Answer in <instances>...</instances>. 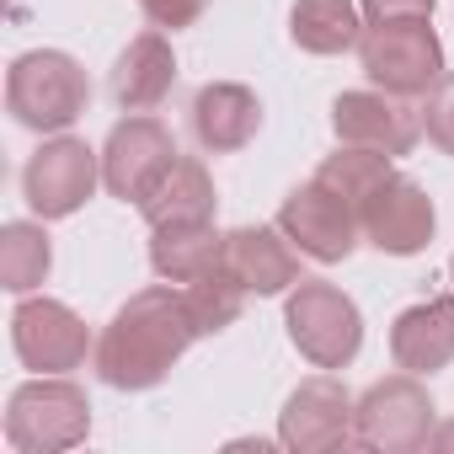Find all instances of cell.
I'll list each match as a JSON object with an SVG mask.
<instances>
[{"label": "cell", "mask_w": 454, "mask_h": 454, "mask_svg": "<svg viewBox=\"0 0 454 454\" xmlns=\"http://www.w3.org/2000/svg\"><path fill=\"white\" fill-rule=\"evenodd\" d=\"M364 33H369V22H364V6H353V0H294V12H289L294 49L321 54V59L358 49Z\"/></svg>", "instance_id": "19"}, {"label": "cell", "mask_w": 454, "mask_h": 454, "mask_svg": "<svg viewBox=\"0 0 454 454\" xmlns=\"http://www.w3.org/2000/svg\"><path fill=\"white\" fill-rule=\"evenodd\" d=\"M176 160H182V150H176L171 129L150 113H129L123 123H113V134L102 145V187L139 208L166 182V171Z\"/></svg>", "instance_id": "8"}, {"label": "cell", "mask_w": 454, "mask_h": 454, "mask_svg": "<svg viewBox=\"0 0 454 454\" xmlns=\"http://www.w3.org/2000/svg\"><path fill=\"white\" fill-rule=\"evenodd\" d=\"M12 348L22 369L33 374H70L86 364V353H97L86 321L65 300H49V294H27L12 310Z\"/></svg>", "instance_id": "10"}, {"label": "cell", "mask_w": 454, "mask_h": 454, "mask_svg": "<svg viewBox=\"0 0 454 454\" xmlns=\"http://www.w3.org/2000/svg\"><path fill=\"white\" fill-rule=\"evenodd\" d=\"M150 268L166 284H198L214 268H224V236L214 231V219L155 224L150 231Z\"/></svg>", "instance_id": "18"}, {"label": "cell", "mask_w": 454, "mask_h": 454, "mask_svg": "<svg viewBox=\"0 0 454 454\" xmlns=\"http://www.w3.org/2000/svg\"><path fill=\"white\" fill-rule=\"evenodd\" d=\"M176 86V54L166 33H139L113 65V102L123 113H150Z\"/></svg>", "instance_id": "17"}, {"label": "cell", "mask_w": 454, "mask_h": 454, "mask_svg": "<svg viewBox=\"0 0 454 454\" xmlns=\"http://www.w3.org/2000/svg\"><path fill=\"white\" fill-rule=\"evenodd\" d=\"M262 129V102L241 81H208L192 97V139L208 155H236L257 139Z\"/></svg>", "instance_id": "15"}, {"label": "cell", "mask_w": 454, "mask_h": 454, "mask_svg": "<svg viewBox=\"0 0 454 454\" xmlns=\"http://www.w3.org/2000/svg\"><path fill=\"white\" fill-rule=\"evenodd\" d=\"M198 337L203 332L192 321L187 289L155 284V289L129 294L113 310V321L97 337L91 364H97V380L113 390H155Z\"/></svg>", "instance_id": "1"}, {"label": "cell", "mask_w": 454, "mask_h": 454, "mask_svg": "<svg viewBox=\"0 0 454 454\" xmlns=\"http://www.w3.org/2000/svg\"><path fill=\"white\" fill-rule=\"evenodd\" d=\"M182 289H187V305H192V321H198L203 337H214V332H224V326H236V321H241L247 289H241L231 273H224V268H214L208 278L182 284Z\"/></svg>", "instance_id": "23"}, {"label": "cell", "mask_w": 454, "mask_h": 454, "mask_svg": "<svg viewBox=\"0 0 454 454\" xmlns=\"http://www.w3.org/2000/svg\"><path fill=\"white\" fill-rule=\"evenodd\" d=\"M278 231L294 241L300 257L332 268V262H348V257H353V247H358V236H364V219H358V208H353L348 198H337L332 187H321V182L310 176L305 187H294V192L284 198Z\"/></svg>", "instance_id": "9"}, {"label": "cell", "mask_w": 454, "mask_h": 454, "mask_svg": "<svg viewBox=\"0 0 454 454\" xmlns=\"http://www.w3.org/2000/svg\"><path fill=\"white\" fill-rule=\"evenodd\" d=\"M86 102L91 81L65 49H33L6 70V113L33 134H70L86 118Z\"/></svg>", "instance_id": "2"}, {"label": "cell", "mask_w": 454, "mask_h": 454, "mask_svg": "<svg viewBox=\"0 0 454 454\" xmlns=\"http://www.w3.org/2000/svg\"><path fill=\"white\" fill-rule=\"evenodd\" d=\"M353 395L337 374H310L289 390L278 411V443L294 454H326L353 443Z\"/></svg>", "instance_id": "11"}, {"label": "cell", "mask_w": 454, "mask_h": 454, "mask_svg": "<svg viewBox=\"0 0 454 454\" xmlns=\"http://www.w3.org/2000/svg\"><path fill=\"white\" fill-rule=\"evenodd\" d=\"M54 268V247L43 236V224L33 219H12L6 231H0V289L12 294H33Z\"/></svg>", "instance_id": "21"}, {"label": "cell", "mask_w": 454, "mask_h": 454, "mask_svg": "<svg viewBox=\"0 0 454 454\" xmlns=\"http://www.w3.org/2000/svg\"><path fill=\"white\" fill-rule=\"evenodd\" d=\"M433 231H438V208H433L427 187L411 182V176H401V171L364 208V241L374 252H385V257H417V252H427Z\"/></svg>", "instance_id": "13"}, {"label": "cell", "mask_w": 454, "mask_h": 454, "mask_svg": "<svg viewBox=\"0 0 454 454\" xmlns=\"http://www.w3.org/2000/svg\"><path fill=\"white\" fill-rule=\"evenodd\" d=\"M433 395L422 385V374H390V380H374L358 406H353V443L358 449H374V454H411V449H427V433H433Z\"/></svg>", "instance_id": "5"}, {"label": "cell", "mask_w": 454, "mask_h": 454, "mask_svg": "<svg viewBox=\"0 0 454 454\" xmlns=\"http://www.w3.org/2000/svg\"><path fill=\"white\" fill-rule=\"evenodd\" d=\"M427 449H438V454H454V422H438V427L427 433Z\"/></svg>", "instance_id": "27"}, {"label": "cell", "mask_w": 454, "mask_h": 454, "mask_svg": "<svg viewBox=\"0 0 454 454\" xmlns=\"http://www.w3.org/2000/svg\"><path fill=\"white\" fill-rule=\"evenodd\" d=\"M358 6L369 27H385V22H427L438 12V0H358Z\"/></svg>", "instance_id": "25"}, {"label": "cell", "mask_w": 454, "mask_h": 454, "mask_svg": "<svg viewBox=\"0 0 454 454\" xmlns=\"http://www.w3.org/2000/svg\"><path fill=\"white\" fill-rule=\"evenodd\" d=\"M139 214H145L150 231L155 224H182V219H214V176H208V166L182 155L166 171V182L139 203Z\"/></svg>", "instance_id": "20"}, {"label": "cell", "mask_w": 454, "mask_h": 454, "mask_svg": "<svg viewBox=\"0 0 454 454\" xmlns=\"http://www.w3.org/2000/svg\"><path fill=\"white\" fill-rule=\"evenodd\" d=\"M224 273L247 294L273 300L300 284V252L278 224H241V231L224 236Z\"/></svg>", "instance_id": "14"}, {"label": "cell", "mask_w": 454, "mask_h": 454, "mask_svg": "<svg viewBox=\"0 0 454 454\" xmlns=\"http://www.w3.org/2000/svg\"><path fill=\"white\" fill-rule=\"evenodd\" d=\"M91 401L70 374H33L6 401V443L17 454H65L86 443Z\"/></svg>", "instance_id": "3"}, {"label": "cell", "mask_w": 454, "mask_h": 454, "mask_svg": "<svg viewBox=\"0 0 454 454\" xmlns=\"http://www.w3.org/2000/svg\"><path fill=\"white\" fill-rule=\"evenodd\" d=\"M422 134L438 155H454V75H443L422 102Z\"/></svg>", "instance_id": "24"}, {"label": "cell", "mask_w": 454, "mask_h": 454, "mask_svg": "<svg viewBox=\"0 0 454 454\" xmlns=\"http://www.w3.org/2000/svg\"><path fill=\"white\" fill-rule=\"evenodd\" d=\"M449 278H454V257H449Z\"/></svg>", "instance_id": "28"}, {"label": "cell", "mask_w": 454, "mask_h": 454, "mask_svg": "<svg viewBox=\"0 0 454 454\" xmlns=\"http://www.w3.org/2000/svg\"><path fill=\"white\" fill-rule=\"evenodd\" d=\"M390 358L406 374H438L454 364V294L406 305L390 321Z\"/></svg>", "instance_id": "16"}, {"label": "cell", "mask_w": 454, "mask_h": 454, "mask_svg": "<svg viewBox=\"0 0 454 454\" xmlns=\"http://www.w3.org/2000/svg\"><path fill=\"white\" fill-rule=\"evenodd\" d=\"M364 75L390 91V97H427L449 70H443V43L427 22H385L369 27L358 43Z\"/></svg>", "instance_id": "7"}, {"label": "cell", "mask_w": 454, "mask_h": 454, "mask_svg": "<svg viewBox=\"0 0 454 454\" xmlns=\"http://www.w3.org/2000/svg\"><path fill=\"white\" fill-rule=\"evenodd\" d=\"M134 6L155 22V27H192L198 17H203V0H134Z\"/></svg>", "instance_id": "26"}, {"label": "cell", "mask_w": 454, "mask_h": 454, "mask_svg": "<svg viewBox=\"0 0 454 454\" xmlns=\"http://www.w3.org/2000/svg\"><path fill=\"white\" fill-rule=\"evenodd\" d=\"M284 326L310 369H348L364 348V316H358L353 294H342L326 278H300L289 289Z\"/></svg>", "instance_id": "4"}, {"label": "cell", "mask_w": 454, "mask_h": 454, "mask_svg": "<svg viewBox=\"0 0 454 454\" xmlns=\"http://www.w3.org/2000/svg\"><path fill=\"white\" fill-rule=\"evenodd\" d=\"M390 176H395L390 155H380V150H358V145H342L337 155H326V160L316 166V182L332 187L337 198H348V203L358 208V219H364L369 198H374Z\"/></svg>", "instance_id": "22"}, {"label": "cell", "mask_w": 454, "mask_h": 454, "mask_svg": "<svg viewBox=\"0 0 454 454\" xmlns=\"http://www.w3.org/2000/svg\"><path fill=\"white\" fill-rule=\"evenodd\" d=\"M102 182V155L75 134H49L22 166V198L38 219H70L91 203Z\"/></svg>", "instance_id": "6"}, {"label": "cell", "mask_w": 454, "mask_h": 454, "mask_svg": "<svg viewBox=\"0 0 454 454\" xmlns=\"http://www.w3.org/2000/svg\"><path fill=\"white\" fill-rule=\"evenodd\" d=\"M332 134L337 145H358V150H380V155H406L422 139V107H411V97H390V91H342L332 102Z\"/></svg>", "instance_id": "12"}]
</instances>
